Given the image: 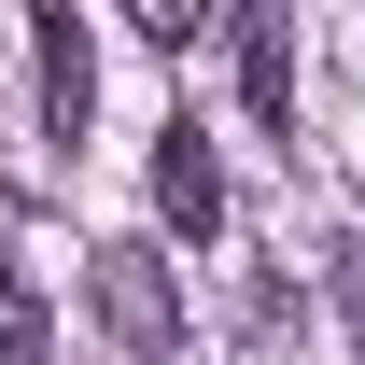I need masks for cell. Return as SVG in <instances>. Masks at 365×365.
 Segmentation results:
<instances>
[{
	"label": "cell",
	"instance_id": "7a4b0ae2",
	"mask_svg": "<svg viewBox=\"0 0 365 365\" xmlns=\"http://www.w3.org/2000/svg\"><path fill=\"white\" fill-rule=\"evenodd\" d=\"M239 98L267 113V127H295V0H239Z\"/></svg>",
	"mask_w": 365,
	"mask_h": 365
},
{
	"label": "cell",
	"instance_id": "8992f818",
	"mask_svg": "<svg viewBox=\"0 0 365 365\" xmlns=\"http://www.w3.org/2000/svg\"><path fill=\"white\" fill-rule=\"evenodd\" d=\"M113 14H127V29H140V43H211V0H113Z\"/></svg>",
	"mask_w": 365,
	"mask_h": 365
},
{
	"label": "cell",
	"instance_id": "3957f363",
	"mask_svg": "<svg viewBox=\"0 0 365 365\" xmlns=\"http://www.w3.org/2000/svg\"><path fill=\"white\" fill-rule=\"evenodd\" d=\"M155 211H169L182 239H211V225H225V169H211V140L182 127V113L155 127Z\"/></svg>",
	"mask_w": 365,
	"mask_h": 365
},
{
	"label": "cell",
	"instance_id": "5b68a950",
	"mask_svg": "<svg viewBox=\"0 0 365 365\" xmlns=\"http://www.w3.org/2000/svg\"><path fill=\"white\" fill-rule=\"evenodd\" d=\"M0 365H56V323H43V295H29L14 253H0Z\"/></svg>",
	"mask_w": 365,
	"mask_h": 365
},
{
	"label": "cell",
	"instance_id": "277c9868",
	"mask_svg": "<svg viewBox=\"0 0 365 365\" xmlns=\"http://www.w3.org/2000/svg\"><path fill=\"white\" fill-rule=\"evenodd\" d=\"M43 113H56V140H85V113H98V56L71 29V0L43 14Z\"/></svg>",
	"mask_w": 365,
	"mask_h": 365
},
{
	"label": "cell",
	"instance_id": "6da1fadb",
	"mask_svg": "<svg viewBox=\"0 0 365 365\" xmlns=\"http://www.w3.org/2000/svg\"><path fill=\"white\" fill-rule=\"evenodd\" d=\"M98 323H113V337H127V351H169L182 337V309H169V267H155V253H140V239H98Z\"/></svg>",
	"mask_w": 365,
	"mask_h": 365
},
{
	"label": "cell",
	"instance_id": "52a82bcc",
	"mask_svg": "<svg viewBox=\"0 0 365 365\" xmlns=\"http://www.w3.org/2000/svg\"><path fill=\"white\" fill-rule=\"evenodd\" d=\"M351 323H365V239H351Z\"/></svg>",
	"mask_w": 365,
	"mask_h": 365
}]
</instances>
